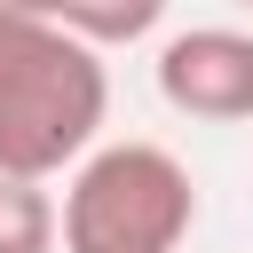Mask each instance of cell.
I'll return each mask as SVG.
<instances>
[{
    "instance_id": "obj_4",
    "label": "cell",
    "mask_w": 253,
    "mask_h": 253,
    "mask_svg": "<svg viewBox=\"0 0 253 253\" xmlns=\"http://www.w3.org/2000/svg\"><path fill=\"white\" fill-rule=\"evenodd\" d=\"M63 245V206L32 174H0V253H55Z\"/></svg>"
},
{
    "instance_id": "obj_6",
    "label": "cell",
    "mask_w": 253,
    "mask_h": 253,
    "mask_svg": "<svg viewBox=\"0 0 253 253\" xmlns=\"http://www.w3.org/2000/svg\"><path fill=\"white\" fill-rule=\"evenodd\" d=\"M0 16H63V0H0Z\"/></svg>"
},
{
    "instance_id": "obj_1",
    "label": "cell",
    "mask_w": 253,
    "mask_h": 253,
    "mask_svg": "<svg viewBox=\"0 0 253 253\" xmlns=\"http://www.w3.org/2000/svg\"><path fill=\"white\" fill-rule=\"evenodd\" d=\"M111 111L103 47L55 16H0V174H71Z\"/></svg>"
},
{
    "instance_id": "obj_5",
    "label": "cell",
    "mask_w": 253,
    "mask_h": 253,
    "mask_svg": "<svg viewBox=\"0 0 253 253\" xmlns=\"http://www.w3.org/2000/svg\"><path fill=\"white\" fill-rule=\"evenodd\" d=\"M166 8H174V0H63L55 24H71V32L95 40V47H134V40H150V32L166 24Z\"/></svg>"
},
{
    "instance_id": "obj_2",
    "label": "cell",
    "mask_w": 253,
    "mask_h": 253,
    "mask_svg": "<svg viewBox=\"0 0 253 253\" xmlns=\"http://www.w3.org/2000/svg\"><path fill=\"white\" fill-rule=\"evenodd\" d=\"M198 182L166 142H95L63 182V253H182Z\"/></svg>"
},
{
    "instance_id": "obj_7",
    "label": "cell",
    "mask_w": 253,
    "mask_h": 253,
    "mask_svg": "<svg viewBox=\"0 0 253 253\" xmlns=\"http://www.w3.org/2000/svg\"><path fill=\"white\" fill-rule=\"evenodd\" d=\"M237 8H253V0H237Z\"/></svg>"
},
{
    "instance_id": "obj_3",
    "label": "cell",
    "mask_w": 253,
    "mask_h": 253,
    "mask_svg": "<svg viewBox=\"0 0 253 253\" xmlns=\"http://www.w3.org/2000/svg\"><path fill=\"white\" fill-rule=\"evenodd\" d=\"M158 95L182 119L245 126L253 119V32L237 24H190L158 47Z\"/></svg>"
}]
</instances>
